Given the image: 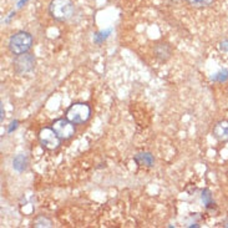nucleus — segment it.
I'll return each instance as SVG.
<instances>
[{"label":"nucleus","instance_id":"nucleus-12","mask_svg":"<svg viewBox=\"0 0 228 228\" xmlns=\"http://www.w3.org/2000/svg\"><path fill=\"white\" fill-rule=\"evenodd\" d=\"M34 227H51V221L44 216H40L34 221Z\"/></svg>","mask_w":228,"mask_h":228},{"label":"nucleus","instance_id":"nucleus-9","mask_svg":"<svg viewBox=\"0 0 228 228\" xmlns=\"http://www.w3.org/2000/svg\"><path fill=\"white\" fill-rule=\"evenodd\" d=\"M155 54L160 60L166 61L167 59H170L171 54H172V50H171V48L167 44H158L155 48Z\"/></svg>","mask_w":228,"mask_h":228},{"label":"nucleus","instance_id":"nucleus-6","mask_svg":"<svg viewBox=\"0 0 228 228\" xmlns=\"http://www.w3.org/2000/svg\"><path fill=\"white\" fill-rule=\"evenodd\" d=\"M52 130L56 132V135L61 138V140H69L75 135V123H72L67 119H58L54 121L51 125Z\"/></svg>","mask_w":228,"mask_h":228},{"label":"nucleus","instance_id":"nucleus-4","mask_svg":"<svg viewBox=\"0 0 228 228\" xmlns=\"http://www.w3.org/2000/svg\"><path fill=\"white\" fill-rule=\"evenodd\" d=\"M35 67V58L30 52L16 55L13 61V69L17 75H26L31 72Z\"/></svg>","mask_w":228,"mask_h":228},{"label":"nucleus","instance_id":"nucleus-1","mask_svg":"<svg viewBox=\"0 0 228 228\" xmlns=\"http://www.w3.org/2000/svg\"><path fill=\"white\" fill-rule=\"evenodd\" d=\"M75 5L72 0H51L49 4V13L56 21H67L74 15Z\"/></svg>","mask_w":228,"mask_h":228},{"label":"nucleus","instance_id":"nucleus-3","mask_svg":"<svg viewBox=\"0 0 228 228\" xmlns=\"http://www.w3.org/2000/svg\"><path fill=\"white\" fill-rule=\"evenodd\" d=\"M91 109L87 104L84 102H75L66 110V119L75 125L85 123L90 119Z\"/></svg>","mask_w":228,"mask_h":228},{"label":"nucleus","instance_id":"nucleus-16","mask_svg":"<svg viewBox=\"0 0 228 228\" xmlns=\"http://www.w3.org/2000/svg\"><path fill=\"white\" fill-rule=\"evenodd\" d=\"M219 49L222 50V51H228V40H223L222 42H221Z\"/></svg>","mask_w":228,"mask_h":228},{"label":"nucleus","instance_id":"nucleus-10","mask_svg":"<svg viewBox=\"0 0 228 228\" xmlns=\"http://www.w3.org/2000/svg\"><path fill=\"white\" fill-rule=\"evenodd\" d=\"M13 167L14 170L17 172H23L27 168V158L24 155H17L15 158L13 160Z\"/></svg>","mask_w":228,"mask_h":228},{"label":"nucleus","instance_id":"nucleus-14","mask_svg":"<svg viewBox=\"0 0 228 228\" xmlns=\"http://www.w3.org/2000/svg\"><path fill=\"white\" fill-rule=\"evenodd\" d=\"M227 79H228V70H222L212 76V80L218 81V82H223V81H226Z\"/></svg>","mask_w":228,"mask_h":228},{"label":"nucleus","instance_id":"nucleus-2","mask_svg":"<svg viewBox=\"0 0 228 228\" xmlns=\"http://www.w3.org/2000/svg\"><path fill=\"white\" fill-rule=\"evenodd\" d=\"M33 36L27 31H17L11 35L8 42V48L10 52L14 55H21L25 52H29L33 46Z\"/></svg>","mask_w":228,"mask_h":228},{"label":"nucleus","instance_id":"nucleus-11","mask_svg":"<svg viewBox=\"0 0 228 228\" xmlns=\"http://www.w3.org/2000/svg\"><path fill=\"white\" fill-rule=\"evenodd\" d=\"M187 4L194 9H205L213 4L215 0H186Z\"/></svg>","mask_w":228,"mask_h":228},{"label":"nucleus","instance_id":"nucleus-18","mask_svg":"<svg viewBox=\"0 0 228 228\" xmlns=\"http://www.w3.org/2000/svg\"><path fill=\"white\" fill-rule=\"evenodd\" d=\"M4 113H5L4 112V107H3V104H1V121L4 120Z\"/></svg>","mask_w":228,"mask_h":228},{"label":"nucleus","instance_id":"nucleus-17","mask_svg":"<svg viewBox=\"0 0 228 228\" xmlns=\"http://www.w3.org/2000/svg\"><path fill=\"white\" fill-rule=\"evenodd\" d=\"M17 123H19V122H17L16 120H15V121H13V122L10 123V127H9V130H8V132H9V133H10V132H13V130H15V129H16V127H17Z\"/></svg>","mask_w":228,"mask_h":228},{"label":"nucleus","instance_id":"nucleus-13","mask_svg":"<svg viewBox=\"0 0 228 228\" xmlns=\"http://www.w3.org/2000/svg\"><path fill=\"white\" fill-rule=\"evenodd\" d=\"M202 201H203V203L207 206V207H209V206H213L215 203H213L212 201V196H211V191L209 190H203L202 191V196H201Z\"/></svg>","mask_w":228,"mask_h":228},{"label":"nucleus","instance_id":"nucleus-5","mask_svg":"<svg viewBox=\"0 0 228 228\" xmlns=\"http://www.w3.org/2000/svg\"><path fill=\"white\" fill-rule=\"evenodd\" d=\"M39 142L44 148L46 150H56L61 144V138H60L56 132L52 130V127H44L40 130V132L38 135Z\"/></svg>","mask_w":228,"mask_h":228},{"label":"nucleus","instance_id":"nucleus-7","mask_svg":"<svg viewBox=\"0 0 228 228\" xmlns=\"http://www.w3.org/2000/svg\"><path fill=\"white\" fill-rule=\"evenodd\" d=\"M213 136L218 141H228V121H219L213 127Z\"/></svg>","mask_w":228,"mask_h":228},{"label":"nucleus","instance_id":"nucleus-15","mask_svg":"<svg viewBox=\"0 0 228 228\" xmlns=\"http://www.w3.org/2000/svg\"><path fill=\"white\" fill-rule=\"evenodd\" d=\"M109 34H110V31H106V33H99V34H96V35H95V41H96V42H99V44H100V42L102 41V39H104V40H105V39L107 38V35H109Z\"/></svg>","mask_w":228,"mask_h":228},{"label":"nucleus","instance_id":"nucleus-8","mask_svg":"<svg viewBox=\"0 0 228 228\" xmlns=\"http://www.w3.org/2000/svg\"><path fill=\"white\" fill-rule=\"evenodd\" d=\"M135 162L140 166H146V167H151L155 163V158L150 152H138L137 155H135Z\"/></svg>","mask_w":228,"mask_h":228}]
</instances>
